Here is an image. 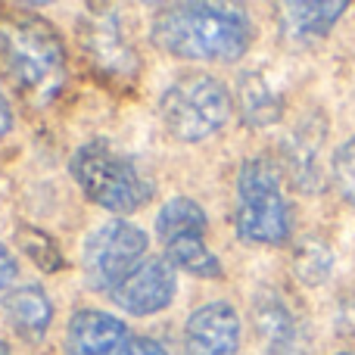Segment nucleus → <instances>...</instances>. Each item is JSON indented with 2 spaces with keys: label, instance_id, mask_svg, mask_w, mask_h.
<instances>
[{
  "label": "nucleus",
  "instance_id": "nucleus-22",
  "mask_svg": "<svg viewBox=\"0 0 355 355\" xmlns=\"http://www.w3.org/2000/svg\"><path fill=\"white\" fill-rule=\"evenodd\" d=\"M0 355H12V346L6 340H0Z\"/></svg>",
  "mask_w": 355,
  "mask_h": 355
},
{
  "label": "nucleus",
  "instance_id": "nucleus-6",
  "mask_svg": "<svg viewBox=\"0 0 355 355\" xmlns=\"http://www.w3.org/2000/svg\"><path fill=\"white\" fill-rule=\"evenodd\" d=\"M209 215L190 196H172L162 202L156 215V237L162 240V256L172 262L175 271L200 277V281H221L225 265L209 250Z\"/></svg>",
  "mask_w": 355,
  "mask_h": 355
},
{
  "label": "nucleus",
  "instance_id": "nucleus-10",
  "mask_svg": "<svg viewBox=\"0 0 355 355\" xmlns=\"http://www.w3.org/2000/svg\"><path fill=\"white\" fill-rule=\"evenodd\" d=\"M175 293H178V271L172 268V262L166 256H153L150 252L106 300L119 312L147 318V315L166 312L175 302Z\"/></svg>",
  "mask_w": 355,
  "mask_h": 355
},
{
  "label": "nucleus",
  "instance_id": "nucleus-3",
  "mask_svg": "<svg viewBox=\"0 0 355 355\" xmlns=\"http://www.w3.org/2000/svg\"><path fill=\"white\" fill-rule=\"evenodd\" d=\"M69 175L94 206L112 212L116 218H125L153 200V181L144 175L137 159L106 137L81 144L69 159Z\"/></svg>",
  "mask_w": 355,
  "mask_h": 355
},
{
  "label": "nucleus",
  "instance_id": "nucleus-20",
  "mask_svg": "<svg viewBox=\"0 0 355 355\" xmlns=\"http://www.w3.org/2000/svg\"><path fill=\"white\" fill-rule=\"evenodd\" d=\"M19 281V259L12 256V250L0 240V293H10Z\"/></svg>",
  "mask_w": 355,
  "mask_h": 355
},
{
  "label": "nucleus",
  "instance_id": "nucleus-1",
  "mask_svg": "<svg viewBox=\"0 0 355 355\" xmlns=\"http://www.w3.org/2000/svg\"><path fill=\"white\" fill-rule=\"evenodd\" d=\"M252 19L240 3H181L156 6L150 41L162 53L190 62H237L252 44Z\"/></svg>",
  "mask_w": 355,
  "mask_h": 355
},
{
  "label": "nucleus",
  "instance_id": "nucleus-2",
  "mask_svg": "<svg viewBox=\"0 0 355 355\" xmlns=\"http://www.w3.org/2000/svg\"><path fill=\"white\" fill-rule=\"evenodd\" d=\"M0 66L31 106H50L69 78L66 37L25 6L0 10Z\"/></svg>",
  "mask_w": 355,
  "mask_h": 355
},
{
  "label": "nucleus",
  "instance_id": "nucleus-7",
  "mask_svg": "<svg viewBox=\"0 0 355 355\" xmlns=\"http://www.w3.org/2000/svg\"><path fill=\"white\" fill-rule=\"evenodd\" d=\"M147 256H150L147 231L128 218H110L85 237L81 268H85L91 290L110 296Z\"/></svg>",
  "mask_w": 355,
  "mask_h": 355
},
{
  "label": "nucleus",
  "instance_id": "nucleus-13",
  "mask_svg": "<svg viewBox=\"0 0 355 355\" xmlns=\"http://www.w3.org/2000/svg\"><path fill=\"white\" fill-rule=\"evenodd\" d=\"M252 324L265 355H309L302 324L277 290L265 287L252 296Z\"/></svg>",
  "mask_w": 355,
  "mask_h": 355
},
{
  "label": "nucleus",
  "instance_id": "nucleus-19",
  "mask_svg": "<svg viewBox=\"0 0 355 355\" xmlns=\"http://www.w3.org/2000/svg\"><path fill=\"white\" fill-rule=\"evenodd\" d=\"M327 175H331V184L340 193V200L355 202V135L334 150Z\"/></svg>",
  "mask_w": 355,
  "mask_h": 355
},
{
  "label": "nucleus",
  "instance_id": "nucleus-16",
  "mask_svg": "<svg viewBox=\"0 0 355 355\" xmlns=\"http://www.w3.org/2000/svg\"><path fill=\"white\" fill-rule=\"evenodd\" d=\"M234 106H237L240 122L246 128H271L284 116V97L275 91V85L259 69H243L237 75Z\"/></svg>",
  "mask_w": 355,
  "mask_h": 355
},
{
  "label": "nucleus",
  "instance_id": "nucleus-4",
  "mask_svg": "<svg viewBox=\"0 0 355 355\" xmlns=\"http://www.w3.org/2000/svg\"><path fill=\"white\" fill-rule=\"evenodd\" d=\"M234 234L252 246H284L293 240V206L284 193L281 162L259 153L237 168Z\"/></svg>",
  "mask_w": 355,
  "mask_h": 355
},
{
  "label": "nucleus",
  "instance_id": "nucleus-14",
  "mask_svg": "<svg viewBox=\"0 0 355 355\" xmlns=\"http://www.w3.org/2000/svg\"><path fill=\"white\" fill-rule=\"evenodd\" d=\"M349 10L346 0H290V3H277V31L281 41L290 47H309L315 41H324L331 28L340 22V16Z\"/></svg>",
  "mask_w": 355,
  "mask_h": 355
},
{
  "label": "nucleus",
  "instance_id": "nucleus-5",
  "mask_svg": "<svg viewBox=\"0 0 355 355\" xmlns=\"http://www.w3.org/2000/svg\"><path fill=\"white\" fill-rule=\"evenodd\" d=\"M234 112V94L218 75L184 72L159 94L162 128L178 144H202L227 125Z\"/></svg>",
  "mask_w": 355,
  "mask_h": 355
},
{
  "label": "nucleus",
  "instance_id": "nucleus-18",
  "mask_svg": "<svg viewBox=\"0 0 355 355\" xmlns=\"http://www.w3.org/2000/svg\"><path fill=\"white\" fill-rule=\"evenodd\" d=\"M16 237H19V246H22V252L41 271H62V268H66L62 250L56 246V240L50 237L47 231H41V227H31V225H22V227H16Z\"/></svg>",
  "mask_w": 355,
  "mask_h": 355
},
{
  "label": "nucleus",
  "instance_id": "nucleus-9",
  "mask_svg": "<svg viewBox=\"0 0 355 355\" xmlns=\"http://www.w3.org/2000/svg\"><path fill=\"white\" fill-rule=\"evenodd\" d=\"M62 355H168V349L159 340L135 334L119 315L78 309L66 324Z\"/></svg>",
  "mask_w": 355,
  "mask_h": 355
},
{
  "label": "nucleus",
  "instance_id": "nucleus-8",
  "mask_svg": "<svg viewBox=\"0 0 355 355\" xmlns=\"http://www.w3.org/2000/svg\"><path fill=\"white\" fill-rule=\"evenodd\" d=\"M85 56L103 78L110 81H131L141 72V56L135 44L128 41V31L122 25V12L110 3H91L85 16L75 25Z\"/></svg>",
  "mask_w": 355,
  "mask_h": 355
},
{
  "label": "nucleus",
  "instance_id": "nucleus-15",
  "mask_svg": "<svg viewBox=\"0 0 355 355\" xmlns=\"http://www.w3.org/2000/svg\"><path fill=\"white\" fill-rule=\"evenodd\" d=\"M3 315L12 334L28 343H41L53 324L56 306L41 284H16L10 293H3Z\"/></svg>",
  "mask_w": 355,
  "mask_h": 355
},
{
  "label": "nucleus",
  "instance_id": "nucleus-21",
  "mask_svg": "<svg viewBox=\"0 0 355 355\" xmlns=\"http://www.w3.org/2000/svg\"><path fill=\"white\" fill-rule=\"evenodd\" d=\"M12 125H16V116H12V106H10V100H6V94L0 91V141H3V137L12 131Z\"/></svg>",
  "mask_w": 355,
  "mask_h": 355
},
{
  "label": "nucleus",
  "instance_id": "nucleus-12",
  "mask_svg": "<svg viewBox=\"0 0 355 355\" xmlns=\"http://www.w3.org/2000/svg\"><path fill=\"white\" fill-rule=\"evenodd\" d=\"M327 125L321 116H306L281 144V168L287 172L290 184L302 193H318L324 184L321 168V147H324Z\"/></svg>",
  "mask_w": 355,
  "mask_h": 355
},
{
  "label": "nucleus",
  "instance_id": "nucleus-23",
  "mask_svg": "<svg viewBox=\"0 0 355 355\" xmlns=\"http://www.w3.org/2000/svg\"><path fill=\"white\" fill-rule=\"evenodd\" d=\"M340 355H355V352H340Z\"/></svg>",
  "mask_w": 355,
  "mask_h": 355
},
{
  "label": "nucleus",
  "instance_id": "nucleus-17",
  "mask_svg": "<svg viewBox=\"0 0 355 355\" xmlns=\"http://www.w3.org/2000/svg\"><path fill=\"white\" fill-rule=\"evenodd\" d=\"M290 265H293V275L300 277V284H306V287H321L334 271V250L321 237L309 234V237H300L293 243Z\"/></svg>",
  "mask_w": 355,
  "mask_h": 355
},
{
  "label": "nucleus",
  "instance_id": "nucleus-11",
  "mask_svg": "<svg viewBox=\"0 0 355 355\" xmlns=\"http://www.w3.org/2000/svg\"><path fill=\"white\" fill-rule=\"evenodd\" d=\"M240 343H243V324L227 300L202 302L184 321V355H240Z\"/></svg>",
  "mask_w": 355,
  "mask_h": 355
}]
</instances>
